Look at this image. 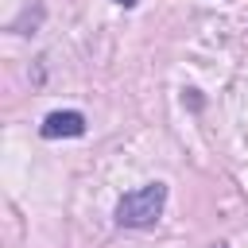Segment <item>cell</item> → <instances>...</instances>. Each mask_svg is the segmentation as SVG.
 <instances>
[{
	"mask_svg": "<svg viewBox=\"0 0 248 248\" xmlns=\"http://www.w3.org/2000/svg\"><path fill=\"white\" fill-rule=\"evenodd\" d=\"M163 205H167V186L163 182H147V186H140V190H132V194H124L116 202V225L147 229V225L159 221Z\"/></svg>",
	"mask_w": 248,
	"mask_h": 248,
	"instance_id": "1",
	"label": "cell"
},
{
	"mask_svg": "<svg viewBox=\"0 0 248 248\" xmlns=\"http://www.w3.org/2000/svg\"><path fill=\"white\" fill-rule=\"evenodd\" d=\"M81 132H85V116H81V112H74V108H66V112H50V116L43 120V136H46V140L81 136Z\"/></svg>",
	"mask_w": 248,
	"mask_h": 248,
	"instance_id": "2",
	"label": "cell"
},
{
	"mask_svg": "<svg viewBox=\"0 0 248 248\" xmlns=\"http://www.w3.org/2000/svg\"><path fill=\"white\" fill-rule=\"evenodd\" d=\"M116 4H124V8H132V4H136V0H116Z\"/></svg>",
	"mask_w": 248,
	"mask_h": 248,
	"instance_id": "3",
	"label": "cell"
},
{
	"mask_svg": "<svg viewBox=\"0 0 248 248\" xmlns=\"http://www.w3.org/2000/svg\"><path fill=\"white\" fill-rule=\"evenodd\" d=\"M213 248H225V244H213Z\"/></svg>",
	"mask_w": 248,
	"mask_h": 248,
	"instance_id": "4",
	"label": "cell"
}]
</instances>
